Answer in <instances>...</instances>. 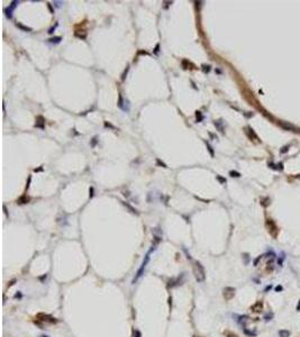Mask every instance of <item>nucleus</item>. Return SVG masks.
Wrapping results in <instances>:
<instances>
[{"instance_id": "obj_3", "label": "nucleus", "mask_w": 300, "mask_h": 337, "mask_svg": "<svg viewBox=\"0 0 300 337\" xmlns=\"http://www.w3.org/2000/svg\"><path fill=\"white\" fill-rule=\"evenodd\" d=\"M61 39H62L61 37H53V38H50L48 40H50L51 43H59Z\"/></svg>"}, {"instance_id": "obj_4", "label": "nucleus", "mask_w": 300, "mask_h": 337, "mask_svg": "<svg viewBox=\"0 0 300 337\" xmlns=\"http://www.w3.org/2000/svg\"><path fill=\"white\" fill-rule=\"evenodd\" d=\"M17 27L22 28V29H24V30H28V32H30V30H32V28H29V27H25V26H23V25H22V24H17Z\"/></svg>"}, {"instance_id": "obj_1", "label": "nucleus", "mask_w": 300, "mask_h": 337, "mask_svg": "<svg viewBox=\"0 0 300 337\" xmlns=\"http://www.w3.org/2000/svg\"><path fill=\"white\" fill-rule=\"evenodd\" d=\"M193 274H194V278L198 282H202L205 280V269L204 266L199 262H196L194 263V266H193Z\"/></svg>"}, {"instance_id": "obj_8", "label": "nucleus", "mask_w": 300, "mask_h": 337, "mask_svg": "<svg viewBox=\"0 0 300 337\" xmlns=\"http://www.w3.org/2000/svg\"><path fill=\"white\" fill-rule=\"evenodd\" d=\"M54 29H55V27H52L51 29H50V32H48V33L52 34V33H53V30H54Z\"/></svg>"}, {"instance_id": "obj_6", "label": "nucleus", "mask_w": 300, "mask_h": 337, "mask_svg": "<svg viewBox=\"0 0 300 337\" xmlns=\"http://www.w3.org/2000/svg\"><path fill=\"white\" fill-rule=\"evenodd\" d=\"M158 163H159L160 165H162V166H163V168H166V165H165L164 163L163 162H161V161H160V160H158Z\"/></svg>"}, {"instance_id": "obj_5", "label": "nucleus", "mask_w": 300, "mask_h": 337, "mask_svg": "<svg viewBox=\"0 0 300 337\" xmlns=\"http://www.w3.org/2000/svg\"><path fill=\"white\" fill-rule=\"evenodd\" d=\"M231 174H232V176H239V173H237V172H231Z\"/></svg>"}, {"instance_id": "obj_7", "label": "nucleus", "mask_w": 300, "mask_h": 337, "mask_svg": "<svg viewBox=\"0 0 300 337\" xmlns=\"http://www.w3.org/2000/svg\"><path fill=\"white\" fill-rule=\"evenodd\" d=\"M96 143H97V138L95 137V138H93V140H92V146L96 145Z\"/></svg>"}, {"instance_id": "obj_2", "label": "nucleus", "mask_w": 300, "mask_h": 337, "mask_svg": "<svg viewBox=\"0 0 300 337\" xmlns=\"http://www.w3.org/2000/svg\"><path fill=\"white\" fill-rule=\"evenodd\" d=\"M148 260H150V253H148L146 256H145V260H144V262H143V264H142L141 269L138 270V272H137V275H136V278L134 279V283H135V281H137L142 276V274H143V271L145 270L147 263H148Z\"/></svg>"}]
</instances>
